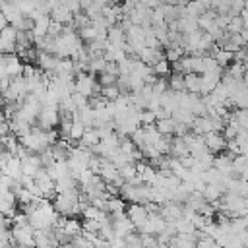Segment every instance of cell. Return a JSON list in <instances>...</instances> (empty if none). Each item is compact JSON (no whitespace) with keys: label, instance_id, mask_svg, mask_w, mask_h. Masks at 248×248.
<instances>
[{"label":"cell","instance_id":"35","mask_svg":"<svg viewBox=\"0 0 248 248\" xmlns=\"http://www.w3.org/2000/svg\"><path fill=\"white\" fill-rule=\"evenodd\" d=\"M39 159H41V165H43V169L50 167V165L56 161V159H54V153H52V149H50V147H46V149L39 151Z\"/></svg>","mask_w":248,"mask_h":248},{"label":"cell","instance_id":"2","mask_svg":"<svg viewBox=\"0 0 248 248\" xmlns=\"http://www.w3.org/2000/svg\"><path fill=\"white\" fill-rule=\"evenodd\" d=\"M74 87L78 93L85 95V97H91V95H97L101 93V83L93 78V74L89 72H78L76 74V79H74Z\"/></svg>","mask_w":248,"mask_h":248},{"label":"cell","instance_id":"29","mask_svg":"<svg viewBox=\"0 0 248 248\" xmlns=\"http://www.w3.org/2000/svg\"><path fill=\"white\" fill-rule=\"evenodd\" d=\"M169 89H172V91H184V74L172 72L170 78H169Z\"/></svg>","mask_w":248,"mask_h":248},{"label":"cell","instance_id":"34","mask_svg":"<svg viewBox=\"0 0 248 248\" xmlns=\"http://www.w3.org/2000/svg\"><path fill=\"white\" fill-rule=\"evenodd\" d=\"M153 72H155L157 76H169V74H170V62H169L167 58L157 60V62L153 64Z\"/></svg>","mask_w":248,"mask_h":248},{"label":"cell","instance_id":"39","mask_svg":"<svg viewBox=\"0 0 248 248\" xmlns=\"http://www.w3.org/2000/svg\"><path fill=\"white\" fill-rule=\"evenodd\" d=\"M116 78H118V76L108 74V72L103 70V72H99V79H97V81H99L101 87H103V85H112V83H116Z\"/></svg>","mask_w":248,"mask_h":248},{"label":"cell","instance_id":"22","mask_svg":"<svg viewBox=\"0 0 248 248\" xmlns=\"http://www.w3.org/2000/svg\"><path fill=\"white\" fill-rule=\"evenodd\" d=\"M155 128H157L163 136H172V134H174V118H172V116L157 118V120H155Z\"/></svg>","mask_w":248,"mask_h":248},{"label":"cell","instance_id":"10","mask_svg":"<svg viewBox=\"0 0 248 248\" xmlns=\"http://www.w3.org/2000/svg\"><path fill=\"white\" fill-rule=\"evenodd\" d=\"M221 74H223V72H203V74H200V78H202L200 93H202V95H207V93L221 81Z\"/></svg>","mask_w":248,"mask_h":248},{"label":"cell","instance_id":"20","mask_svg":"<svg viewBox=\"0 0 248 248\" xmlns=\"http://www.w3.org/2000/svg\"><path fill=\"white\" fill-rule=\"evenodd\" d=\"M101 141V136H99V132H97V128L95 126H89V128H85V132H83V136H81V140H79V145H85V147H93L95 143H99Z\"/></svg>","mask_w":248,"mask_h":248},{"label":"cell","instance_id":"18","mask_svg":"<svg viewBox=\"0 0 248 248\" xmlns=\"http://www.w3.org/2000/svg\"><path fill=\"white\" fill-rule=\"evenodd\" d=\"M52 76H74V60L70 56L58 58L56 68H54V74H50V78Z\"/></svg>","mask_w":248,"mask_h":248},{"label":"cell","instance_id":"41","mask_svg":"<svg viewBox=\"0 0 248 248\" xmlns=\"http://www.w3.org/2000/svg\"><path fill=\"white\" fill-rule=\"evenodd\" d=\"M141 246H159L157 234H141Z\"/></svg>","mask_w":248,"mask_h":248},{"label":"cell","instance_id":"46","mask_svg":"<svg viewBox=\"0 0 248 248\" xmlns=\"http://www.w3.org/2000/svg\"><path fill=\"white\" fill-rule=\"evenodd\" d=\"M108 2H110V4H118L120 0H108Z\"/></svg>","mask_w":248,"mask_h":248},{"label":"cell","instance_id":"28","mask_svg":"<svg viewBox=\"0 0 248 248\" xmlns=\"http://www.w3.org/2000/svg\"><path fill=\"white\" fill-rule=\"evenodd\" d=\"M205 10H207V8H205L200 0H188V2H186V14H188V16H192V17L202 16Z\"/></svg>","mask_w":248,"mask_h":248},{"label":"cell","instance_id":"42","mask_svg":"<svg viewBox=\"0 0 248 248\" xmlns=\"http://www.w3.org/2000/svg\"><path fill=\"white\" fill-rule=\"evenodd\" d=\"M105 72L118 76V74H120V70H118V62H114V60H107V64H105Z\"/></svg>","mask_w":248,"mask_h":248},{"label":"cell","instance_id":"15","mask_svg":"<svg viewBox=\"0 0 248 248\" xmlns=\"http://www.w3.org/2000/svg\"><path fill=\"white\" fill-rule=\"evenodd\" d=\"M169 155H172V157L190 155V147H188V143L184 141L182 136H174V138L170 140V151H169Z\"/></svg>","mask_w":248,"mask_h":248},{"label":"cell","instance_id":"17","mask_svg":"<svg viewBox=\"0 0 248 248\" xmlns=\"http://www.w3.org/2000/svg\"><path fill=\"white\" fill-rule=\"evenodd\" d=\"M50 17H52V21H58V23H70L72 21V17H74V14L64 6V2L62 4H58L56 8H52L50 10Z\"/></svg>","mask_w":248,"mask_h":248},{"label":"cell","instance_id":"1","mask_svg":"<svg viewBox=\"0 0 248 248\" xmlns=\"http://www.w3.org/2000/svg\"><path fill=\"white\" fill-rule=\"evenodd\" d=\"M48 202H50V200L41 198V200L37 202L35 209L27 215V217H29V225H31L33 229H50V227H56L60 215L56 213L54 205L48 203Z\"/></svg>","mask_w":248,"mask_h":248},{"label":"cell","instance_id":"37","mask_svg":"<svg viewBox=\"0 0 248 248\" xmlns=\"http://www.w3.org/2000/svg\"><path fill=\"white\" fill-rule=\"evenodd\" d=\"M155 112L151 110V108H143V110H140V124L141 126H147V124H155Z\"/></svg>","mask_w":248,"mask_h":248},{"label":"cell","instance_id":"31","mask_svg":"<svg viewBox=\"0 0 248 248\" xmlns=\"http://www.w3.org/2000/svg\"><path fill=\"white\" fill-rule=\"evenodd\" d=\"M213 58L217 60V64H219V66L227 68V66L232 62V52H231V50H227V48H219V50L215 52V56H213Z\"/></svg>","mask_w":248,"mask_h":248},{"label":"cell","instance_id":"4","mask_svg":"<svg viewBox=\"0 0 248 248\" xmlns=\"http://www.w3.org/2000/svg\"><path fill=\"white\" fill-rule=\"evenodd\" d=\"M33 227L27 223V225H14V231H12V240L16 246H31L35 244V238H33Z\"/></svg>","mask_w":248,"mask_h":248},{"label":"cell","instance_id":"11","mask_svg":"<svg viewBox=\"0 0 248 248\" xmlns=\"http://www.w3.org/2000/svg\"><path fill=\"white\" fill-rule=\"evenodd\" d=\"M107 41L110 45H114V46H122L124 48V45H126V31L118 23H114V25H110L107 29Z\"/></svg>","mask_w":248,"mask_h":248},{"label":"cell","instance_id":"5","mask_svg":"<svg viewBox=\"0 0 248 248\" xmlns=\"http://www.w3.org/2000/svg\"><path fill=\"white\" fill-rule=\"evenodd\" d=\"M203 141H205V147H207L211 153H221V151H225V147H227V140L223 138L221 132H215V130L203 134Z\"/></svg>","mask_w":248,"mask_h":248},{"label":"cell","instance_id":"14","mask_svg":"<svg viewBox=\"0 0 248 248\" xmlns=\"http://www.w3.org/2000/svg\"><path fill=\"white\" fill-rule=\"evenodd\" d=\"M190 130L196 132V134H207L213 130V124H211V118L205 114V116H194L192 124H190Z\"/></svg>","mask_w":248,"mask_h":248},{"label":"cell","instance_id":"3","mask_svg":"<svg viewBox=\"0 0 248 248\" xmlns=\"http://www.w3.org/2000/svg\"><path fill=\"white\" fill-rule=\"evenodd\" d=\"M58 118H60V112H58V105H45L41 107L39 114H37V120L43 130H48V128H54L58 124Z\"/></svg>","mask_w":248,"mask_h":248},{"label":"cell","instance_id":"47","mask_svg":"<svg viewBox=\"0 0 248 248\" xmlns=\"http://www.w3.org/2000/svg\"><path fill=\"white\" fill-rule=\"evenodd\" d=\"M4 2H6V0H0V6H2V4H4Z\"/></svg>","mask_w":248,"mask_h":248},{"label":"cell","instance_id":"27","mask_svg":"<svg viewBox=\"0 0 248 248\" xmlns=\"http://www.w3.org/2000/svg\"><path fill=\"white\" fill-rule=\"evenodd\" d=\"M174 227H176V234H192L194 229H196L188 217H180V219H176V221H174Z\"/></svg>","mask_w":248,"mask_h":248},{"label":"cell","instance_id":"25","mask_svg":"<svg viewBox=\"0 0 248 248\" xmlns=\"http://www.w3.org/2000/svg\"><path fill=\"white\" fill-rule=\"evenodd\" d=\"M118 174L124 182H132L136 176H138V170H136V163H124L122 167H118Z\"/></svg>","mask_w":248,"mask_h":248},{"label":"cell","instance_id":"13","mask_svg":"<svg viewBox=\"0 0 248 248\" xmlns=\"http://www.w3.org/2000/svg\"><path fill=\"white\" fill-rule=\"evenodd\" d=\"M2 170H4L6 174H10L12 178L19 180V178L23 176V170H21V159L16 157V155H12V157L6 161V165L2 167Z\"/></svg>","mask_w":248,"mask_h":248},{"label":"cell","instance_id":"6","mask_svg":"<svg viewBox=\"0 0 248 248\" xmlns=\"http://www.w3.org/2000/svg\"><path fill=\"white\" fill-rule=\"evenodd\" d=\"M126 215L130 217V221H132V223L136 225V229H138L141 223H145V219H147L149 211H147L145 203H138V202H132V203L126 207Z\"/></svg>","mask_w":248,"mask_h":248},{"label":"cell","instance_id":"36","mask_svg":"<svg viewBox=\"0 0 248 248\" xmlns=\"http://www.w3.org/2000/svg\"><path fill=\"white\" fill-rule=\"evenodd\" d=\"M242 27H244V21H242V17H240V14H238V16H232V17H231V21H229V25H227V31H229V33H240Z\"/></svg>","mask_w":248,"mask_h":248},{"label":"cell","instance_id":"30","mask_svg":"<svg viewBox=\"0 0 248 248\" xmlns=\"http://www.w3.org/2000/svg\"><path fill=\"white\" fill-rule=\"evenodd\" d=\"M85 124L79 120V118H74V122H72V128H70V140H76V141H79L81 140V136H83V132H85Z\"/></svg>","mask_w":248,"mask_h":248},{"label":"cell","instance_id":"33","mask_svg":"<svg viewBox=\"0 0 248 248\" xmlns=\"http://www.w3.org/2000/svg\"><path fill=\"white\" fill-rule=\"evenodd\" d=\"M101 95H103L107 101H114V99H116L118 95H122V93H120L118 85L112 83V85H103V87H101Z\"/></svg>","mask_w":248,"mask_h":248},{"label":"cell","instance_id":"45","mask_svg":"<svg viewBox=\"0 0 248 248\" xmlns=\"http://www.w3.org/2000/svg\"><path fill=\"white\" fill-rule=\"evenodd\" d=\"M6 2H12V4H16V6L19 4V0H6Z\"/></svg>","mask_w":248,"mask_h":248},{"label":"cell","instance_id":"43","mask_svg":"<svg viewBox=\"0 0 248 248\" xmlns=\"http://www.w3.org/2000/svg\"><path fill=\"white\" fill-rule=\"evenodd\" d=\"M6 134H10V122L8 120L0 122V136H6Z\"/></svg>","mask_w":248,"mask_h":248},{"label":"cell","instance_id":"21","mask_svg":"<svg viewBox=\"0 0 248 248\" xmlns=\"http://www.w3.org/2000/svg\"><path fill=\"white\" fill-rule=\"evenodd\" d=\"M170 116L176 120V122H184V124H192V120H194V112L190 110V108H186V107H176L172 112H170Z\"/></svg>","mask_w":248,"mask_h":248},{"label":"cell","instance_id":"40","mask_svg":"<svg viewBox=\"0 0 248 248\" xmlns=\"http://www.w3.org/2000/svg\"><path fill=\"white\" fill-rule=\"evenodd\" d=\"M72 21H74V25H76V29H79V27H85V25H89L91 23V19L85 16V14H81V12H78V14H74V17H72Z\"/></svg>","mask_w":248,"mask_h":248},{"label":"cell","instance_id":"19","mask_svg":"<svg viewBox=\"0 0 248 248\" xmlns=\"http://www.w3.org/2000/svg\"><path fill=\"white\" fill-rule=\"evenodd\" d=\"M200 85H202V78L196 72H186L184 74V89L190 93H200Z\"/></svg>","mask_w":248,"mask_h":248},{"label":"cell","instance_id":"44","mask_svg":"<svg viewBox=\"0 0 248 248\" xmlns=\"http://www.w3.org/2000/svg\"><path fill=\"white\" fill-rule=\"evenodd\" d=\"M6 23H8V19H6V17H0V31L4 29V25H6Z\"/></svg>","mask_w":248,"mask_h":248},{"label":"cell","instance_id":"24","mask_svg":"<svg viewBox=\"0 0 248 248\" xmlns=\"http://www.w3.org/2000/svg\"><path fill=\"white\" fill-rule=\"evenodd\" d=\"M215 17H217V12H215L213 8H207L202 16H198V27H200L202 31H205V29L215 21Z\"/></svg>","mask_w":248,"mask_h":248},{"label":"cell","instance_id":"7","mask_svg":"<svg viewBox=\"0 0 248 248\" xmlns=\"http://www.w3.org/2000/svg\"><path fill=\"white\" fill-rule=\"evenodd\" d=\"M37 64H39V68L45 72V74H54V68H56V62H58V56L56 54H52V52H45V50H39V54H37V60H35Z\"/></svg>","mask_w":248,"mask_h":248},{"label":"cell","instance_id":"26","mask_svg":"<svg viewBox=\"0 0 248 248\" xmlns=\"http://www.w3.org/2000/svg\"><path fill=\"white\" fill-rule=\"evenodd\" d=\"M78 35H79V39H81L83 43H91V41L97 39V27H95L93 23H89V25H85V27H79V29H78Z\"/></svg>","mask_w":248,"mask_h":248},{"label":"cell","instance_id":"12","mask_svg":"<svg viewBox=\"0 0 248 248\" xmlns=\"http://www.w3.org/2000/svg\"><path fill=\"white\" fill-rule=\"evenodd\" d=\"M105 182H110V180H116L120 174H118V167L110 161V159H103L101 161V167H99V172H97Z\"/></svg>","mask_w":248,"mask_h":248},{"label":"cell","instance_id":"16","mask_svg":"<svg viewBox=\"0 0 248 248\" xmlns=\"http://www.w3.org/2000/svg\"><path fill=\"white\" fill-rule=\"evenodd\" d=\"M46 170H48V174H50L54 180H58V178L70 174V167H68V161H66V159H56L50 167H46Z\"/></svg>","mask_w":248,"mask_h":248},{"label":"cell","instance_id":"8","mask_svg":"<svg viewBox=\"0 0 248 248\" xmlns=\"http://www.w3.org/2000/svg\"><path fill=\"white\" fill-rule=\"evenodd\" d=\"M21 159V170H23V174H29V176H35L41 169H43V165H41V159H39V155H33V153H27V155H23V157H19Z\"/></svg>","mask_w":248,"mask_h":248},{"label":"cell","instance_id":"23","mask_svg":"<svg viewBox=\"0 0 248 248\" xmlns=\"http://www.w3.org/2000/svg\"><path fill=\"white\" fill-rule=\"evenodd\" d=\"M116 211H126V200L122 196H110L107 200V213H116Z\"/></svg>","mask_w":248,"mask_h":248},{"label":"cell","instance_id":"32","mask_svg":"<svg viewBox=\"0 0 248 248\" xmlns=\"http://www.w3.org/2000/svg\"><path fill=\"white\" fill-rule=\"evenodd\" d=\"M227 72H229L234 79H242V76H244V72H246L244 62H236V60H232V62L227 66Z\"/></svg>","mask_w":248,"mask_h":248},{"label":"cell","instance_id":"9","mask_svg":"<svg viewBox=\"0 0 248 248\" xmlns=\"http://www.w3.org/2000/svg\"><path fill=\"white\" fill-rule=\"evenodd\" d=\"M33 238L37 246H56V238H54V227L50 229H35L33 231Z\"/></svg>","mask_w":248,"mask_h":248},{"label":"cell","instance_id":"38","mask_svg":"<svg viewBox=\"0 0 248 248\" xmlns=\"http://www.w3.org/2000/svg\"><path fill=\"white\" fill-rule=\"evenodd\" d=\"M124 244L126 246H132V248H140L141 246V234L140 232H128L126 236H124Z\"/></svg>","mask_w":248,"mask_h":248}]
</instances>
